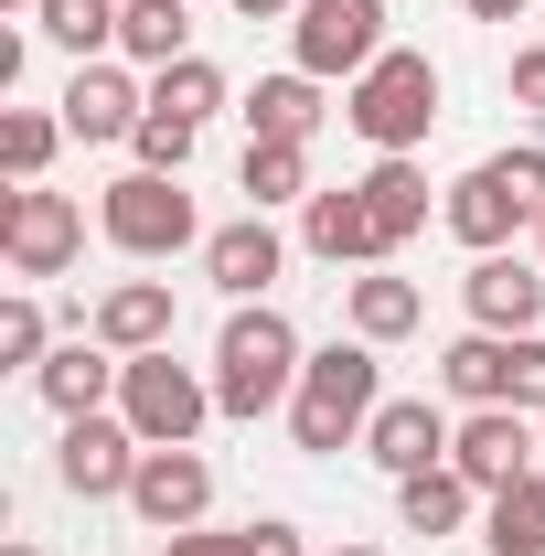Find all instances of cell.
<instances>
[{"mask_svg": "<svg viewBox=\"0 0 545 556\" xmlns=\"http://www.w3.org/2000/svg\"><path fill=\"white\" fill-rule=\"evenodd\" d=\"M54 108H65V139H129L150 118V86H129L118 65H75V86Z\"/></svg>", "mask_w": 545, "mask_h": 556, "instance_id": "obj_16", "label": "cell"}, {"mask_svg": "<svg viewBox=\"0 0 545 556\" xmlns=\"http://www.w3.org/2000/svg\"><path fill=\"white\" fill-rule=\"evenodd\" d=\"M439 225H449L471 257H492V247H514L524 225H545V150L524 139V150H492V161H471V172L449 182Z\"/></svg>", "mask_w": 545, "mask_h": 556, "instance_id": "obj_3", "label": "cell"}, {"mask_svg": "<svg viewBox=\"0 0 545 556\" xmlns=\"http://www.w3.org/2000/svg\"><path fill=\"white\" fill-rule=\"evenodd\" d=\"M43 300H33V289H11V300H0V364H22V375H43Z\"/></svg>", "mask_w": 545, "mask_h": 556, "instance_id": "obj_30", "label": "cell"}, {"mask_svg": "<svg viewBox=\"0 0 545 556\" xmlns=\"http://www.w3.org/2000/svg\"><path fill=\"white\" fill-rule=\"evenodd\" d=\"M33 33H43V43H65L75 65H97V54L118 43V0H43V11H33Z\"/></svg>", "mask_w": 545, "mask_h": 556, "instance_id": "obj_27", "label": "cell"}, {"mask_svg": "<svg viewBox=\"0 0 545 556\" xmlns=\"http://www.w3.org/2000/svg\"><path fill=\"white\" fill-rule=\"evenodd\" d=\"M97 343L107 353H161L172 343V278H118L97 300Z\"/></svg>", "mask_w": 545, "mask_h": 556, "instance_id": "obj_18", "label": "cell"}, {"mask_svg": "<svg viewBox=\"0 0 545 556\" xmlns=\"http://www.w3.org/2000/svg\"><path fill=\"white\" fill-rule=\"evenodd\" d=\"M300 247H310L321 268H385V225L364 204V182H321V193L300 204Z\"/></svg>", "mask_w": 545, "mask_h": 556, "instance_id": "obj_11", "label": "cell"}, {"mask_svg": "<svg viewBox=\"0 0 545 556\" xmlns=\"http://www.w3.org/2000/svg\"><path fill=\"white\" fill-rule=\"evenodd\" d=\"M278 268H289V247H278L268 214H236V225H214V236H204V278L225 289V300H268Z\"/></svg>", "mask_w": 545, "mask_h": 556, "instance_id": "obj_15", "label": "cell"}, {"mask_svg": "<svg viewBox=\"0 0 545 556\" xmlns=\"http://www.w3.org/2000/svg\"><path fill=\"white\" fill-rule=\"evenodd\" d=\"M289 54H300V75H321V86H353V75L385 54V0H300L289 11Z\"/></svg>", "mask_w": 545, "mask_h": 556, "instance_id": "obj_7", "label": "cell"}, {"mask_svg": "<svg viewBox=\"0 0 545 556\" xmlns=\"http://www.w3.org/2000/svg\"><path fill=\"white\" fill-rule=\"evenodd\" d=\"M439 386L460 407H514V332H460L439 353Z\"/></svg>", "mask_w": 545, "mask_h": 556, "instance_id": "obj_19", "label": "cell"}, {"mask_svg": "<svg viewBox=\"0 0 545 556\" xmlns=\"http://www.w3.org/2000/svg\"><path fill=\"white\" fill-rule=\"evenodd\" d=\"M449 471H460V482H481V492H503V482H524V471H545L524 407H471V417H460V439H449Z\"/></svg>", "mask_w": 545, "mask_h": 556, "instance_id": "obj_13", "label": "cell"}, {"mask_svg": "<svg viewBox=\"0 0 545 556\" xmlns=\"http://www.w3.org/2000/svg\"><path fill=\"white\" fill-rule=\"evenodd\" d=\"M364 204H375V225H385V257H396L417 225H428V172H417L407 150H375V172H364Z\"/></svg>", "mask_w": 545, "mask_h": 556, "instance_id": "obj_22", "label": "cell"}, {"mask_svg": "<svg viewBox=\"0 0 545 556\" xmlns=\"http://www.w3.org/2000/svg\"><path fill=\"white\" fill-rule=\"evenodd\" d=\"M118 417L139 428V450H193V428L225 417V407H214L204 375L172 364V343H161V353H129V364H118Z\"/></svg>", "mask_w": 545, "mask_h": 556, "instance_id": "obj_5", "label": "cell"}, {"mask_svg": "<svg viewBox=\"0 0 545 556\" xmlns=\"http://www.w3.org/2000/svg\"><path fill=\"white\" fill-rule=\"evenodd\" d=\"M332 556H385V546H332Z\"/></svg>", "mask_w": 545, "mask_h": 556, "instance_id": "obj_38", "label": "cell"}, {"mask_svg": "<svg viewBox=\"0 0 545 556\" xmlns=\"http://www.w3.org/2000/svg\"><path fill=\"white\" fill-rule=\"evenodd\" d=\"M321 118H332V108H321V75H257V97H246V139H310L321 129Z\"/></svg>", "mask_w": 545, "mask_h": 556, "instance_id": "obj_23", "label": "cell"}, {"mask_svg": "<svg viewBox=\"0 0 545 556\" xmlns=\"http://www.w3.org/2000/svg\"><path fill=\"white\" fill-rule=\"evenodd\" d=\"M342 129L375 139V150H417V139L439 129V65L407 54V43H385L375 65L342 86Z\"/></svg>", "mask_w": 545, "mask_h": 556, "instance_id": "obj_4", "label": "cell"}, {"mask_svg": "<svg viewBox=\"0 0 545 556\" xmlns=\"http://www.w3.org/2000/svg\"><path fill=\"white\" fill-rule=\"evenodd\" d=\"M246 556H310V546H300V525H278V514H268V525H246Z\"/></svg>", "mask_w": 545, "mask_h": 556, "instance_id": "obj_34", "label": "cell"}, {"mask_svg": "<svg viewBox=\"0 0 545 556\" xmlns=\"http://www.w3.org/2000/svg\"><path fill=\"white\" fill-rule=\"evenodd\" d=\"M161 556H246V525H236V535H214V525H193V535H172Z\"/></svg>", "mask_w": 545, "mask_h": 556, "instance_id": "obj_33", "label": "cell"}, {"mask_svg": "<svg viewBox=\"0 0 545 556\" xmlns=\"http://www.w3.org/2000/svg\"><path fill=\"white\" fill-rule=\"evenodd\" d=\"M535 268H545V225H535Z\"/></svg>", "mask_w": 545, "mask_h": 556, "instance_id": "obj_41", "label": "cell"}, {"mask_svg": "<svg viewBox=\"0 0 545 556\" xmlns=\"http://www.w3.org/2000/svg\"><path fill=\"white\" fill-rule=\"evenodd\" d=\"M300 375H310V353L289 332V311L236 300V321H225V343H214V407L225 417H268V407L300 396Z\"/></svg>", "mask_w": 545, "mask_h": 556, "instance_id": "obj_2", "label": "cell"}, {"mask_svg": "<svg viewBox=\"0 0 545 556\" xmlns=\"http://www.w3.org/2000/svg\"><path fill=\"white\" fill-rule=\"evenodd\" d=\"M118 364H129V353H107V343H54L33 386H43V407H54V417H97L107 396H118Z\"/></svg>", "mask_w": 545, "mask_h": 556, "instance_id": "obj_17", "label": "cell"}, {"mask_svg": "<svg viewBox=\"0 0 545 556\" xmlns=\"http://www.w3.org/2000/svg\"><path fill=\"white\" fill-rule=\"evenodd\" d=\"M193 118H172V108H150V118H139L129 129V150H139V172H182V161H193Z\"/></svg>", "mask_w": 545, "mask_h": 556, "instance_id": "obj_31", "label": "cell"}, {"mask_svg": "<svg viewBox=\"0 0 545 556\" xmlns=\"http://www.w3.org/2000/svg\"><path fill=\"white\" fill-rule=\"evenodd\" d=\"M0 556H43V546H0Z\"/></svg>", "mask_w": 545, "mask_h": 556, "instance_id": "obj_40", "label": "cell"}, {"mask_svg": "<svg viewBox=\"0 0 545 556\" xmlns=\"http://www.w3.org/2000/svg\"><path fill=\"white\" fill-rule=\"evenodd\" d=\"M118 54L129 65H182L193 54V0H118Z\"/></svg>", "mask_w": 545, "mask_h": 556, "instance_id": "obj_20", "label": "cell"}, {"mask_svg": "<svg viewBox=\"0 0 545 556\" xmlns=\"http://www.w3.org/2000/svg\"><path fill=\"white\" fill-rule=\"evenodd\" d=\"M54 139H65V118H43V108H0V172H11V182H43Z\"/></svg>", "mask_w": 545, "mask_h": 556, "instance_id": "obj_29", "label": "cell"}, {"mask_svg": "<svg viewBox=\"0 0 545 556\" xmlns=\"http://www.w3.org/2000/svg\"><path fill=\"white\" fill-rule=\"evenodd\" d=\"M385 343H321L310 353V375H300V396H289V439L310 450V460H332V450H364V428H375V407H385V364H375Z\"/></svg>", "mask_w": 545, "mask_h": 556, "instance_id": "obj_1", "label": "cell"}, {"mask_svg": "<svg viewBox=\"0 0 545 556\" xmlns=\"http://www.w3.org/2000/svg\"><path fill=\"white\" fill-rule=\"evenodd\" d=\"M129 514L150 525V535H193V525L214 514V460L204 450H139Z\"/></svg>", "mask_w": 545, "mask_h": 556, "instance_id": "obj_10", "label": "cell"}, {"mask_svg": "<svg viewBox=\"0 0 545 556\" xmlns=\"http://www.w3.org/2000/svg\"><path fill=\"white\" fill-rule=\"evenodd\" d=\"M460 300H471V332H545V268H535V257H514V247L471 257Z\"/></svg>", "mask_w": 545, "mask_h": 556, "instance_id": "obj_12", "label": "cell"}, {"mask_svg": "<svg viewBox=\"0 0 545 556\" xmlns=\"http://www.w3.org/2000/svg\"><path fill=\"white\" fill-rule=\"evenodd\" d=\"M150 108H172V118H193V129H204L214 108H225V65H204V54L161 65V75H150Z\"/></svg>", "mask_w": 545, "mask_h": 556, "instance_id": "obj_28", "label": "cell"}, {"mask_svg": "<svg viewBox=\"0 0 545 556\" xmlns=\"http://www.w3.org/2000/svg\"><path fill=\"white\" fill-rule=\"evenodd\" d=\"M514 407H545V332H514Z\"/></svg>", "mask_w": 545, "mask_h": 556, "instance_id": "obj_32", "label": "cell"}, {"mask_svg": "<svg viewBox=\"0 0 545 556\" xmlns=\"http://www.w3.org/2000/svg\"><path fill=\"white\" fill-rule=\"evenodd\" d=\"M54 482H65L75 503H129L139 428H129V417H65V439H54Z\"/></svg>", "mask_w": 545, "mask_h": 556, "instance_id": "obj_9", "label": "cell"}, {"mask_svg": "<svg viewBox=\"0 0 545 556\" xmlns=\"http://www.w3.org/2000/svg\"><path fill=\"white\" fill-rule=\"evenodd\" d=\"M481 546L492 556H545V471L481 492Z\"/></svg>", "mask_w": 545, "mask_h": 556, "instance_id": "obj_25", "label": "cell"}, {"mask_svg": "<svg viewBox=\"0 0 545 556\" xmlns=\"http://www.w3.org/2000/svg\"><path fill=\"white\" fill-rule=\"evenodd\" d=\"M75 247H86V214L65 193H43V182H11L0 193V257H11V278H65Z\"/></svg>", "mask_w": 545, "mask_h": 556, "instance_id": "obj_8", "label": "cell"}, {"mask_svg": "<svg viewBox=\"0 0 545 556\" xmlns=\"http://www.w3.org/2000/svg\"><path fill=\"white\" fill-rule=\"evenodd\" d=\"M471 22H524V0H460Z\"/></svg>", "mask_w": 545, "mask_h": 556, "instance_id": "obj_37", "label": "cell"}, {"mask_svg": "<svg viewBox=\"0 0 545 556\" xmlns=\"http://www.w3.org/2000/svg\"><path fill=\"white\" fill-rule=\"evenodd\" d=\"M535 460H545V428H535Z\"/></svg>", "mask_w": 545, "mask_h": 556, "instance_id": "obj_42", "label": "cell"}, {"mask_svg": "<svg viewBox=\"0 0 545 556\" xmlns=\"http://www.w3.org/2000/svg\"><path fill=\"white\" fill-rule=\"evenodd\" d=\"M225 11H236V22H289L300 0H225Z\"/></svg>", "mask_w": 545, "mask_h": 556, "instance_id": "obj_36", "label": "cell"}, {"mask_svg": "<svg viewBox=\"0 0 545 556\" xmlns=\"http://www.w3.org/2000/svg\"><path fill=\"white\" fill-rule=\"evenodd\" d=\"M449 439H460V428L428 407V396H385V407H375V428H364V460L407 482V471H439V460H449Z\"/></svg>", "mask_w": 545, "mask_h": 556, "instance_id": "obj_14", "label": "cell"}, {"mask_svg": "<svg viewBox=\"0 0 545 556\" xmlns=\"http://www.w3.org/2000/svg\"><path fill=\"white\" fill-rule=\"evenodd\" d=\"M236 182H246V214H268V204H310V193H321V182H310V139H246Z\"/></svg>", "mask_w": 545, "mask_h": 556, "instance_id": "obj_21", "label": "cell"}, {"mask_svg": "<svg viewBox=\"0 0 545 556\" xmlns=\"http://www.w3.org/2000/svg\"><path fill=\"white\" fill-rule=\"evenodd\" d=\"M0 11H43V0H0Z\"/></svg>", "mask_w": 545, "mask_h": 556, "instance_id": "obj_39", "label": "cell"}, {"mask_svg": "<svg viewBox=\"0 0 545 556\" xmlns=\"http://www.w3.org/2000/svg\"><path fill=\"white\" fill-rule=\"evenodd\" d=\"M417 311H428L417 278H396V268H364V278H353V332H364V343H407Z\"/></svg>", "mask_w": 545, "mask_h": 556, "instance_id": "obj_26", "label": "cell"}, {"mask_svg": "<svg viewBox=\"0 0 545 556\" xmlns=\"http://www.w3.org/2000/svg\"><path fill=\"white\" fill-rule=\"evenodd\" d=\"M514 97H524V108H545V43H524V54H514Z\"/></svg>", "mask_w": 545, "mask_h": 556, "instance_id": "obj_35", "label": "cell"}, {"mask_svg": "<svg viewBox=\"0 0 545 556\" xmlns=\"http://www.w3.org/2000/svg\"><path fill=\"white\" fill-rule=\"evenodd\" d=\"M107 247L118 257H182V247H204V225H193V193H182V172H118L107 182Z\"/></svg>", "mask_w": 545, "mask_h": 556, "instance_id": "obj_6", "label": "cell"}, {"mask_svg": "<svg viewBox=\"0 0 545 556\" xmlns=\"http://www.w3.org/2000/svg\"><path fill=\"white\" fill-rule=\"evenodd\" d=\"M396 514H407V535H460L481 514V482H460L449 460H439V471H407V482H396Z\"/></svg>", "mask_w": 545, "mask_h": 556, "instance_id": "obj_24", "label": "cell"}]
</instances>
